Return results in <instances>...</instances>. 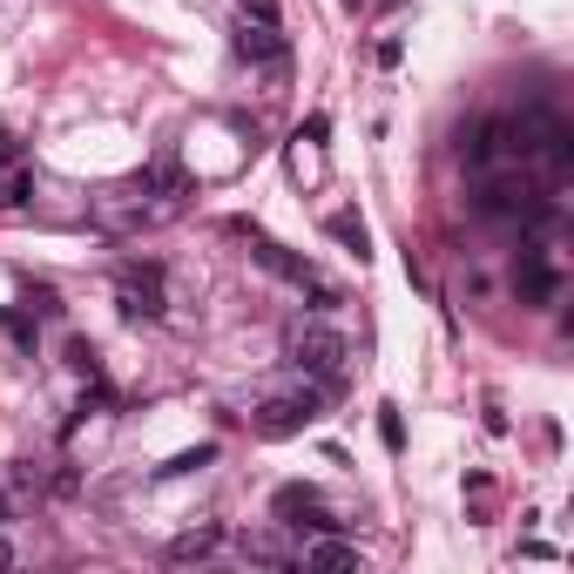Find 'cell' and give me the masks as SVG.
Masks as SVG:
<instances>
[{"mask_svg":"<svg viewBox=\"0 0 574 574\" xmlns=\"http://www.w3.org/2000/svg\"><path fill=\"white\" fill-rule=\"evenodd\" d=\"M344 338L325 325V318H291L284 325V365L304 372V378H318L325 393H338V378H344Z\"/></svg>","mask_w":574,"mask_h":574,"instance_id":"obj_1","label":"cell"},{"mask_svg":"<svg viewBox=\"0 0 574 574\" xmlns=\"http://www.w3.org/2000/svg\"><path fill=\"white\" fill-rule=\"evenodd\" d=\"M325 412V386H312V393H291V399H263L257 412H250V426L263 433V440H291V433H304L312 419Z\"/></svg>","mask_w":574,"mask_h":574,"instance_id":"obj_2","label":"cell"},{"mask_svg":"<svg viewBox=\"0 0 574 574\" xmlns=\"http://www.w3.org/2000/svg\"><path fill=\"white\" fill-rule=\"evenodd\" d=\"M507 156H527V129L507 122V115H493V122H480V136L467 142V163L473 169H493V163H507Z\"/></svg>","mask_w":574,"mask_h":574,"instance_id":"obj_3","label":"cell"},{"mask_svg":"<svg viewBox=\"0 0 574 574\" xmlns=\"http://www.w3.org/2000/svg\"><path fill=\"white\" fill-rule=\"evenodd\" d=\"M514 284H520V297H527V304H554L561 278H554V263H548V250H541V244H527V250H520Z\"/></svg>","mask_w":574,"mask_h":574,"instance_id":"obj_4","label":"cell"},{"mask_svg":"<svg viewBox=\"0 0 574 574\" xmlns=\"http://www.w3.org/2000/svg\"><path fill=\"white\" fill-rule=\"evenodd\" d=\"M122 312H142V318L163 312V271H156V263H142V271L129 263V271H122Z\"/></svg>","mask_w":574,"mask_h":574,"instance_id":"obj_5","label":"cell"},{"mask_svg":"<svg viewBox=\"0 0 574 574\" xmlns=\"http://www.w3.org/2000/svg\"><path fill=\"white\" fill-rule=\"evenodd\" d=\"M237 55H244V61H263V68H284V61H291L284 34L263 27V21H244V27H237Z\"/></svg>","mask_w":574,"mask_h":574,"instance_id":"obj_6","label":"cell"},{"mask_svg":"<svg viewBox=\"0 0 574 574\" xmlns=\"http://www.w3.org/2000/svg\"><path fill=\"white\" fill-rule=\"evenodd\" d=\"M325 230H331V237H338L344 250H352L359 263L372 257V230H365V216H359V210H331V216H325Z\"/></svg>","mask_w":574,"mask_h":574,"instance_id":"obj_7","label":"cell"},{"mask_svg":"<svg viewBox=\"0 0 574 574\" xmlns=\"http://www.w3.org/2000/svg\"><path fill=\"white\" fill-rule=\"evenodd\" d=\"M216 548H223V527H189V534H176V541H169V561L189 567V561H210Z\"/></svg>","mask_w":574,"mask_h":574,"instance_id":"obj_8","label":"cell"},{"mask_svg":"<svg viewBox=\"0 0 574 574\" xmlns=\"http://www.w3.org/2000/svg\"><path fill=\"white\" fill-rule=\"evenodd\" d=\"M304 567H359V548H352V541H331V534H318V541L304 548Z\"/></svg>","mask_w":574,"mask_h":574,"instance_id":"obj_9","label":"cell"},{"mask_svg":"<svg viewBox=\"0 0 574 574\" xmlns=\"http://www.w3.org/2000/svg\"><path fill=\"white\" fill-rule=\"evenodd\" d=\"M271 507H278V514H284V527H291L304 507H318V493H312V487H278V501H271Z\"/></svg>","mask_w":574,"mask_h":574,"instance_id":"obj_10","label":"cell"},{"mask_svg":"<svg viewBox=\"0 0 574 574\" xmlns=\"http://www.w3.org/2000/svg\"><path fill=\"white\" fill-rule=\"evenodd\" d=\"M210 459H216V446H197V453H176V459H169L163 473L176 480V473H197V467H210Z\"/></svg>","mask_w":574,"mask_h":574,"instance_id":"obj_11","label":"cell"},{"mask_svg":"<svg viewBox=\"0 0 574 574\" xmlns=\"http://www.w3.org/2000/svg\"><path fill=\"white\" fill-rule=\"evenodd\" d=\"M378 440H386L393 453L406 446V426H399V412H393V406H386V412H378Z\"/></svg>","mask_w":574,"mask_h":574,"instance_id":"obj_12","label":"cell"},{"mask_svg":"<svg viewBox=\"0 0 574 574\" xmlns=\"http://www.w3.org/2000/svg\"><path fill=\"white\" fill-rule=\"evenodd\" d=\"M244 21H263V27H278V0H237Z\"/></svg>","mask_w":574,"mask_h":574,"instance_id":"obj_13","label":"cell"},{"mask_svg":"<svg viewBox=\"0 0 574 574\" xmlns=\"http://www.w3.org/2000/svg\"><path fill=\"white\" fill-rule=\"evenodd\" d=\"M68 359H74V372H89V378L102 372V365H95V344H89V338H74V344H68Z\"/></svg>","mask_w":574,"mask_h":574,"instance_id":"obj_14","label":"cell"},{"mask_svg":"<svg viewBox=\"0 0 574 574\" xmlns=\"http://www.w3.org/2000/svg\"><path fill=\"white\" fill-rule=\"evenodd\" d=\"M27 189H34V176H27V169H14V176H8V203H27Z\"/></svg>","mask_w":574,"mask_h":574,"instance_id":"obj_15","label":"cell"},{"mask_svg":"<svg viewBox=\"0 0 574 574\" xmlns=\"http://www.w3.org/2000/svg\"><path fill=\"white\" fill-rule=\"evenodd\" d=\"M399 55H406V48H399V34H386V42H378V68H399Z\"/></svg>","mask_w":574,"mask_h":574,"instance_id":"obj_16","label":"cell"},{"mask_svg":"<svg viewBox=\"0 0 574 574\" xmlns=\"http://www.w3.org/2000/svg\"><path fill=\"white\" fill-rule=\"evenodd\" d=\"M0 567H14V548H8V541H0Z\"/></svg>","mask_w":574,"mask_h":574,"instance_id":"obj_17","label":"cell"},{"mask_svg":"<svg viewBox=\"0 0 574 574\" xmlns=\"http://www.w3.org/2000/svg\"><path fill=\"white\" fill-rule=\"evenodd\" d=\"M338 8H344V14H359V8H365V0H338Z\"/></svg>","mask_w":574,"mask_h":574,"instance_id":"obj_18","label":"cell"},{"mask_svg":"<svg viewBox=\"0 0 574 574\" xmlns=\"http://www.w3.org/2000/svg\"><path fill=\"white\" fill-rule=\"evenodd\" d=\"M0 527H8V493H0Z\"/></svg>","mask_w":574,"mask_h":574,"instance_id":"obj_19","label":"cell"}]
</instances>
